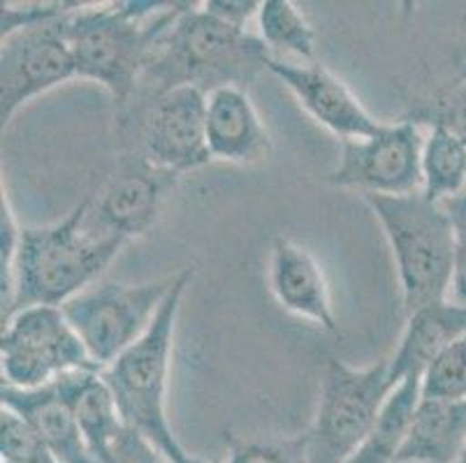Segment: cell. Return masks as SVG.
<instances>
[{
	"instance_id": "1",
	"label": "cell",
	"mask_w": 466,
	"mask_h": 463,
	"mask_svg": "<svg viewBox=\"0 0 466 463\" xmlns=\"http://www.w3.org/2000/svg\"><path fill=\"white\" fill-rule=\"evenodd\" d=\"M188 3H79L67 16L77 79L100 84L124 109L135 96L156 42Z\"/></svg>"
},
{
	"instance_id": "2",
	"label": "cell",
	"mask_w": 466,
	"mask_h": 463,
	"mask_svg": "<svg viewBox=\"0 0 466 463\" xmlns=\"http://www.w3.org/2000/svg\"><path fill=\"white\" fill-rule=\"evenodd\" d=\"M272 54L248 28L216 19L188 3L156 42L139 86L151 97L172 88L195 86L211 93L223 86H251Z\"/></svg>"
},
{
	"instance_id": "3",
	"label": "cell",
	"mask_w": 466,
	"mask_h": 463,
	"mask_svg": "<svg viewBox=\"0 0 466 463\" xmlns=\"http://www.w3.org/2000/svg\"><path fill=\"white\" fill-rule=\"evenodd\" d=\"M91 197L77 204L63 220L21 227L12 297L0 322L31 306L67 304L96 286L128 241L97 237L86 229Z\"/></svg>"
},
{
	"instance_id": "4",
	"label": "cell",
	"mask_w": 466,
	"mask_h": 463,
	"mask_svg": "<svg viewBox=\"0 0 466 463\" xmlns=\"http://www.w3.org/2000/svg\"><path fill=\"white\" fill-rule=\"evenodd\" d=\"M193 276L195 269H184L175 276V286L144 337L103 368V377L116 398L126 427L147 436L167 461L186 452L167 419V392L177 322Z\"/></svg>"
},
{
	"instance_id": "5",
	"label": "cell",
	"mask_w": 466,
	"mask_h": 463,
	"mask_svg": "<svg viewBox=\"0 0 466 463\" xmlns=\"http://www.w3.org/2000/svg\"><path fill=\"white\" fill-rule=\"evenodd\" d=\"M388 239L401 286L404 313L410 316L422 306L451 297L455 229L443 204L422 193L362 195Z\"/></svg>"
},
{
	"instance_id": "6",
	"label": "cell",
	"mask_w": 466,
	"mask_h": 463,
	"mask_svg": "<svg viewBox=\"0 0 466 463\" xmlns=\"http://www.w3.org/2000/svg\"><path fill=\"white\" fill-rule=\"evenodd\" d=\"M400 382L390 359L364 368L329 359L307 436V463H349L370 436L380 408Z\"/></svg>"
},
{
	"instance_id": "7",
	"label": "cell",
	"mask_w": 466,
	"mask_h": 463,
	"mask_svg": "<svg viewBox=\"0 0 466 463\" xmlns=\"http://www.w3.org/2000/svg\"><path fill=\"white\" fill-rule=\"evenodd\" d=\"M97 368L82 338L58 306L21 308L3 322L0 373L3 385L37 389L72 371ZM100 371V368H97Z\"/></svg>"
},
{
	"instance_id": "8",
	"label": "cell",
	"mask_w": 466,
	"mask_h": 463,
	"mask_svg": "<svg viewBox=\"0 0 466 463\" xmlns=\"http://www.w3.org/2000/svg\"><path fill=\"white\" fill-rule=\"evenodd\" d=\"M175 286V276L139 286L96 283L63 304V313L100 371L124 355L149 329Z\"/></svg>"
},
{
	"instance_id": "9",
	"label": "cell",
	"mask_w": 466,
	"mask_h": 463,
	"mask_svg": "<svg viewBox=\"0 0 466 463\" xmlns=\"http://www.w3.org/2000/svg\"><path fill=\"white\" fill-rule=\"evenodd\" d=\"M70 12L3 33V45H0V121H3V127L16 116L24 105L35 100L37 96H45L70 79H77V65H75L72 46L67 40Z\"/></svg>"
},
{
	"instance_id": "10",
	"label": "cell",
	"mask_w": 466,
	"mask_h": 463,
	"mask_svg": "<svg viewBox=\"0 0 466 463\" xmlns=\"http://www.w3.org/2000/svg\"><path fill=\"white\" fill-rule=\"evenodd\" d=\"M422 127L400 118L374 135L339 142L337 167L328 181L334 188L362 195H413L422 190Z\"/></svg>"
},
{
	"instance_id": "11",
	"label": "cell",
	"mask_w": 466,
	"mask_h": 463,
	"mask_svg": "<svg viewBox=\"0 0 466 463\" xmlns=\"http://www.w3.org/2000/svg\"><path fill=\"white\" fill-rule=\"evenodd\" d=\"M144 158L175 176L209 165L207 93L195 86L172 88L149 100L142 121Z\"/></svg>"
},
{
	"instance_id": "12",
	"label": "cell",
	"mask_w": 466,
	"mask_h": 463,
	"mask_svg": "<svg viewBox=\"0 0 466 463\" xmlns=\"http://www.w3.org/2000/svg\"><path fill=\"white\" fill-rule=\"evenodd\" d=\"M179 176L154 167L142 153L121 158L96 199L91 197L86 227L97 225L100 237L130 241L147 235L158 220L165 197Z\"/></svg>"
},
{
	"instance_id": "13",
	"label": "cell",
	"mask_w": 466,
	"mask_h": 463,
	"mask_svg": "<svg viewBox=\"0 0 466 463\" xmlns=\"http://www.w3.org/2000/svg\"><path fill=\"white\" fill-rule=\"evenodd\" d=\"M267 72H272L279 82L292 93L299 107L339 142L343 139L370 137L383 126L370 109L364 107L353 91L339 79L334 72L313 63H295L272 58Z\"/></svg>"
},
{
	"instance_id": "14",
	"label": "cell",
	"mask_w": 466,
	"mask_h": 463,
	"mask_svg": "<svg viewBox=\"0 0 466 463\" xmlns=\"http://www.w3.org/2000/svg\"><path fill=\"white\" fill-rule=\"evenodd\" d=\"M267 280L283 311L313 322L329 334H337V317L329 299L328 278L311 250L286 237L274 239Z\"/></svg>"
},
{
	"instance_id": "15",
	"label": "cell",
	"mask_w": 466,
	"mask_h": 463,
	"mask_svg": "<svg viewBox=\"0 0 466 463\" xmlns=\"http://www.w3.org/2000/svg\"><path fill=\"white\" fill-rule=\"evenodd\" d=\"M207 144L211 158L258 165L272 153V135L247 88L223 86L207 93Z\"/></svg>"
},
{
	"instance_id": "16",
	"label": "cell",
	"mask_w": 466,
	"mask_h": 463,
	"mask_svg": "<svg viewBox=\"0 0 466 463\" xmlns=\"http://www.w3.org/2000/svg\"><path fill=\"white\" fill-rule=\"evenodd\" d=\"M0 406L26 419L58 463H96L70 403L56 385L37 389L0 388Z\"/></svg>"
},
{
	"instance_id": "17",
	"label": "cell",
	"mask_w": 466,
	"mask_h": 463,
	"mask_svg": "<svg viewBox=\"0 0 466 463\" xmlns=\"http://www.w3.org/2000/svg\"><path fill=\"white\" fill-rule=\"evenodd\" d=\"M466 334V308L455 301H436L406 316L400 346L390 357V371L397 382L409 376L422 377L430 364L451 343Z\"/></svg>"
},
{
	"instance_id": "18",
	"label": "cell",
	"mask_w": 466,
	"mask_h": 463,
	"mask_svg": "<svg viewBox=\"0 0 466 463\" xmlns=\"http://www.w3.org/2000/svg\"><path fill=\"white\" fill-rule=\"evenodd\" d=\"M466 448V401L420 398L395 463H457Z\"/></svg>"
},
{
	"instance_id": "19",
	"label": "cell",
	"mask_w": 466,
	"mask_h": 463,
	"mask_svg": "<svg viewBox=\"0 0 466 463\" xmlns=\"http://www.w3.org/2000/svg\"><path fill=\"white\" fill-rule=\"evenodd\" d=\"M58 392L70 403L72 413L77 418L84 438L91 448L96 463L109 452L114 440L126 431V422L116 406L112 389L103 377V371H72L54 382Z\"/></svg>"
},
{
	"instance_id": "20",
	"label": "cell",
	"mask_w": 466,
	"mask_h": 463,
	"mask_svg": "<svg viewBox=\"0 0 466 463\" xmlns=\"http://www.w3.org/2000/svg\"><path fill=\"white\" fill-rule=\"evenodd\" d=\"M422 398V377L409 376L392 389L385 406L380 408L379 418L371 427L370 436L362 448L353 454L349 463H395L410 422H413L415 408Z\"/></svg>"
},
{
	"instance_id": "21",
	"label": "cell",
	"mask_w": 466,
	"mask_h": 463,
	"mask_svg": "<svg viewBox=\"0 0 466 463\" xmlns=\"http://www.w3.org/2000/svg\"><path fill=\"white\" fill-rule=\"evenodd\" d=\"M258 37L272 58L290 56L295 63L316 61V31L307 15L290 0H265L258 12Z\"/></svg>"
},
{
	"instance_id": "22",
	"label": "cell",
	"mask_w": 466,
	"mask_h": 463,
	"mask_svg": "<svg viewBox=\"0 0 466 463\" xmlns=\"http://www.w3.org/2000/svg\"><path fill=\"white\" fill-rule=\"evenodd\" d=\"M420 193L436 204L466 193V144L443 127H430L425 135Z\"/></svg>"
},
{
	"instance_id": "23",
	"label": "cell",
	"mask_w": 466,
	"mask_h": 463,
	"mask_svg": "<svg viewBox=\"0 0 466 463\" xmlns=\"http://www.w3.org/2000/svg\"><path fill=\"white\" fill-rule=\"evenodd\" d=\"M401 118L420 127H443L466 144V79L448 82L434 96L420 100Z\"/></svg>"
},
{
	"instance_id": "24",
	"label": "cell",
	"mask_w": 466,
	"mask_h": 463,
	"mask_svg": "<svg viewBox=\"0 0 466 463\" xmlns=\"http://www.w3.org/2000/svg\"><path fill=\"white\" fill-rule=\"evenodd\" d=\"M422 398L466 401V334L430 364L422 376Z\"/></svg>"
},
{
	"instance_id": "25",
	"label": "cell",
	"mask_w": 466,
	"mask_h": 463,
	"mask_svg": "<svg viewBox=\"0 0 466 463\" xmlns=\"http://www.w3.org/2000/svg\"><path fill=\"white\" fill-rule=\"evenodd\" d=\"M0 461L58 463L35 428L10 408H0Z\"/></svg>"
},
{
	"instance_id": "26",
	"label": "cell",
	"mask_w": 466,
	"mask_h": 463,
	"mask_svg": "<svg viewBox=\"0 0 466 463\" xmlns=\"http://www.w3.org/2000/svg\"><path fill=\"white\" fill-rule=\"evenodd\" d=\"M228 463H307V436L232 440Z\"/></svg>"
},
{
	"instance_id": "27",
	"label": "cell",
	"mask_w": 466,
	"mask_h": 463,
	"mask_svg": "<svg viewBox=\"0 0 466 463\" xmlns=\"http://www.w3.org/2000/svg\"><path fill=\"white\" fill-rule=\"evenodd\" d=\"M21 227L24 225H19L10 197L3 190V202H0V316H5L7 306H10Z\"/></svg>"
},
{
	"instance_id": "28",
	"label": "cell",
	"mask_w": 466,
	"mask_h": 463,
	"mask_svg": "<svg viewBox=\"0 0 466 463\" xmlns=\"http://www.w3.org/2000/svg\"><path fill=\"white\" fill-rule=\"evenodd\" d=\"M443 206L455 229V260H452V283L448 299L466 308V193L448 199Z\"/></svg>"
},
{
	"instance_id": "29",
	"label": "cell",
	"mask_w": 466,
	"mask_h": 463,
	"mask_svg": "<svg viewBox=\"0 0 466 463\" xmlns=\"http://www.w3.org/2000/svg\"><path fill=\"white\" fill-rule=\"evenodd\" d=\"M97 463H169L167 457L135 428L126 427V431L114 440L109 452Z\"/></svg>"
},
{
	"instance_id": "30",
	"label": "cell",
	"mask_w": 466,
	"mask_h": 463,
	"mask_svg": "<svg viewBox=\"0 0 466 463\" xmlns=\"http://www.w3.org/2000/svg\"><path fill=\"white\" fill-rule=\"evenodd\" d=\"M200 5L216 19L237 25V28H247L248 21L258 19L262 3H253V0H207Z\"/></svg>"
},
{
	"instance_id": "31",
	"label": "cell",
	"mask_w": 466,
	"mask_h": 463,
	"mask_svg": "<svg viewBox=\"0 0 466 463\" xmlns=\"http://www.w3.org/2000/svg\"><path fill=\"white\" fill-rule=\"evenodd\" d=\"M169 463H214V461H207V458L195 457V454H190V452H184V454H181V457L172 458V461H169Z\"/></svg>"
},
{
	"instance_id": "32",
	"label": "cell",
	"mask_w": 466,
	"mask_h": 463,
	"mask_svg": "<svg viewBox=\"0 0 466 463\" xmlns=\"http://www.w3.org/2000/svg\"><path fill=\"white\" fill-rule=\"evenodd\" d=\"M464 79H466V63L460 67V72H457V75L452 76L451 82H464Z\"/></svg>"
},
{
	"instance_id": "33",
	"label": "cell",
	"mask_w": 466,
	"mask_h": 463,
	"mask_svg": "<svg viewBox=\"0 0 466 463\" xmlns=\"http://www.w3.org/2000/svg\"><path fill=\"white\" fill-rule=\"evenodd\" d=\"M457 463H466V448H464V452L460 454V458H457Z\"/></svg>"
},
{
	"instance_id": "34",
	"label": "cell",
	"mask_w": 466,
	"mask_h": 463,
	"mask_svg": "<svg viewBox=\"0 0 466 463\" xmlns=\"http://www.w3.org/2000/svg\"><path fill=\"white\" fill-rule=\"evenodd\" d=\"M0 463H10V461H0Z\"/></svg>"
}]
</instances>
